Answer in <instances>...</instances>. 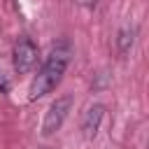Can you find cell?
Segmentation results:
<instances>
[{"instance_id": "1", "label": "cell", "mask_w": 149, "mask_h": 149, "mask_svg": "<svg viewBox=\"0 0 149 149\" xmlns=\"http://www.w3.org/2000/svg\"><path fill=\"white\" fill-rule=\"evenodd\" d=\"M68 63H70V47L63 42V44L54 47V51L49 54V58L44 61V65H42L40 72L35 74V79H33V84H30V91H28V98H30V100H37V98L51 93V91L61 84Z\"/></svg>"}, {"instance_id": "2", "label": "cell", "mask_w": 149, "mask_h": 149, "mask_svg": "<svg viewBox=\"0 0 149 149\" xmlns=\"http://www.w3.org/2000/svg\"><path fill=\"white\" fill-rule=\"evenodd\" d=\"M70 107H72V95H61V98H56V100L49 105L47 114H44V121H42V135H47V137L54 135V133L63 126V121H65Z\"/></svg>"}, {"instance_id": "3", "label": "cell", "mask_w": 149, "mask_h": 149, "mask_svg": "<svg viewBox=\"0 0 149 149\" xmlns=\"http://www.w3.org/2000/svg\"><path fill=\"white\" fill-rule=\"evenodd\" d=\"M12 56H14V70L16 72H30L37 63V44L30 37H19Z\"/></svg>"}, {"instance_id": "4", "label": "cell", "mask_w": 149, "mask_h": 149, "mask_svg": "<svg viewBox=\"0 0 149 149\" xmlns=\"http://www.w3.org/2000/svg\"><path fill=\"white\" fill-rule=\"evenodd\" d=\"M102 114H105V107L102 105H91L86 112H84V119H81V130H84V137L86 140H93L98 135V128H100V121H102Z\"/></svg>"}, {"instance_id": "5", "label": "cell", "mask_w": 149, "mask_h": 149, "mask_svg": "<svg viewBox=\"0 0 149 149\" xmlns=\"http://www.w3.org/2000/svg\"><path fill=\"white\" fill-rule=\"evenodd\" d=\"M133 42H135V28H133V26H123V28L119 30V37H116L119 54H121V56H123V54H128V51H130V47H133Z\"/></svg>"}, {"instance_id": "6", "label": "cell", "mask_w": 149, "mask_h": 149, "mask_svg": "<svg viewBox=\"0 0 149 149\" xmlns=\"http://www.w3.org/2000/svg\"><path fill=\"white\" fill-rule=\"evenodd\" d=\"M77 2H79V5H81V7H86V9H93V7H95V2H98V0H77Z\"/></svg>"}]
</instances>
